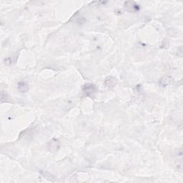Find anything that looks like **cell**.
I'll return each mask as SVG.
<instances>
[{"instance_id":"obj_2","label":"cell","mask_w":183,"mask_h":183,"mask_svg":"<svg viewBox=\"0 0 183 183\" xmlns=\"http://www.w3.org/2000/svg\"><path fill=\"white\" fill-rule=\"evenodd\" d=\"M125 9L129 12H137L140 11V5L133 1H127L124 4Z\"/></svg>"},{"instance_id":"obj_7","label":"cell","mask_w":183,"mask_h":183,"mask_svg":"<svg viewBox=\"0 0 183 183\" xmlns=\"http://www.w3.org/2000/svg\"><path fill=\"white\" fill-rule=\"evenodd\" d=\"M7 98V94L6 93V92L2 91L1 92V102L2 103H4L5 102H6Z\"/></svg>"},{"instance_id":"obj_6","label":"cell","mask_w":183,"mask_h":183,"mask_svg":"<svg viewBox=\"0 0 183 183\" xmlns=\"http://www.w3.org/2000/svg\"><path fill=\"white\" fill-rule=\"evenodd\" d=\"M17 89L20 92L25 93L29 90V86H28L27 83L24 82H20L18 83L17 85Z\"/></svg>"},{"instance_id":"obj_1","label":"cell","mask_w":183,"mask_h":183,"mask_svg":"<svg viewBox=\"0 0 183 183\" xmlns=\"http://www.w3.org/2000/svg\"><path fill=\"white\" fill-rule=\"evenodd\" d=\"M82 92L85 96L94 97L97 92V89L94 84L86 83V84H85L82 86Z\"/></svg>"},{"instance_id":"obj_5","label":"cell","mask_w":183,"mask_h":183,"mask_svg":"<svg viewBox=\"0 0 183 183\" xmlns=\"http://www.w3.org/2000/svg\"><path fill=\"white\" fill-rule=\"evenodd\" d=\"M172 77L170 75H166V76L162 77L160 80V86H162V87H167V85H169L170 83L172 82Z\"/></svg>"},{"instance_id":"obj_4","label":"cell","mask_w":183,"mask_h":183,"mask_svg":"<svg viewBox=\"0 0 183 183\" xmlns=\"http://www.w3.org/2000/svg\"><path fill=\"white\" fill-rule=\"evenodd\" d=\"M117 79L115 78V77L109 76L107 77L106 79H105V85L108 88H112V87H115V85L117 84Z\"/></svg>"},{"instance_id":"obj_3","label":"cell","mask_w":183,"mask_h":183,"mask_svg":"<svg viewBox=\"0 0 183 183\" xmlns=\"http://www.w3.org/2000/svg\"><path fill=\"white\" fill-rule=\"evenodd\" d=\"M60 143L59 142L58 140L57 139H52L48 142L47 144V149L50 150V152H54L60 149Z\"/></svg>"}]
</instances>
